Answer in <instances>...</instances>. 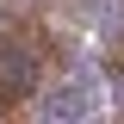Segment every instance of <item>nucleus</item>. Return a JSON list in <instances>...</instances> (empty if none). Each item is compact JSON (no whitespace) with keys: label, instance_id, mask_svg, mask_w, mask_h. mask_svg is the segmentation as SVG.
<instances>
[{"label":"nucleus","instance_id":"obj_1","mask_svg":"<svg viewBox=\"0 0 124 124\" xmlns=\"http://www.w3.org/2000/svg\"><path fill=\"white\" fill-rule=\"evenodd\" d=\"M37 81H44V50L31 37H0V112L31 99Z\"/></svg>","mask_w":124,"mask_h":124},{"label":"nucleus","instance_id":"obj_2","mask_svg":"<svg viewBox=\"0 0 124 124\" xmlns=\"http://www.w3.org/2000/svg\"><path fill=\"white\" fill-rule=\"evenodd\" d=\"M37 106H44L50 118H75V112H87V106H99V99L87 93V81H81V75H68L62 87H50L44 99H37Z\"/></svg>","mask_w":124,"mask_h":124},{"label":"nucleus","instance_id":"obj_3","mask_svg":"<svg viewBox=\"0 0 124 124\" xmlns=\"http://www.w3.org/2000/svg\"><path fill=\"white\" fill-rule=\"evenodd\" d=\"M81 6H87V13H106V0H81Z\"/></svg>","mask_w":124,"mask_h":124}]
</instances>
